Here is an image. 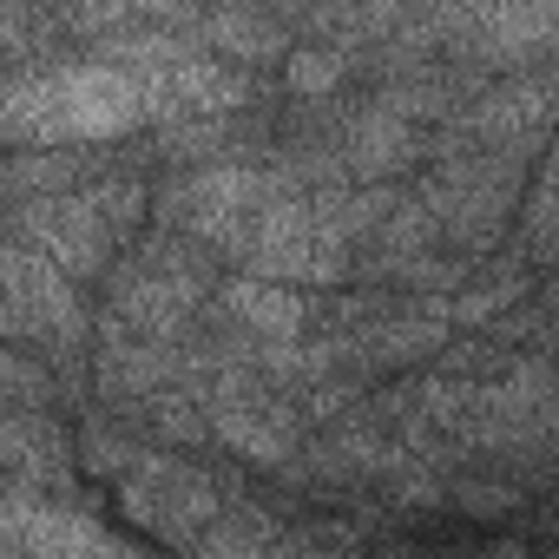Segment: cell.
Here are the masks:
<instances>
[{
	"instance_id": "8fae6325",
	"label": "cell",
	"mask_w": 559,
	"mask_h": 559,
	"mask_svg": "<svg viewBox=\"0 0 559 559\" xmlns=\"http://www.w3.org/2000/svg\"><path fill=\"white\" fill-rule=\"evenodd\" d=\"M336 158H343V171L362 178V185L402 178V171L421 158V119L376 93L369 106H356V112L336 126Z\"/></svg>"
},
{
	"instance_id": "ba28073f",
	"label": "cell",
	"mask_w": 559,
	"mask_h": 559,
	"mask_svg": "<svg viewBox=\"0 0 559 559\" xmlns=\"http://www.w3.org/2000/svg\"><path fill=\"white\" fill-rule=\"evenodd\" d=\"M552 119H559V86H552L546 73H520V80H500V86L474 93V99L448 119L441 152L480 145V152L533 158V152H539V139L552 132Z\"/></svg>"
},
{
	"instance_id": "2e32d148",
	"label": "cell",
	"mask_w": 559,
	"mask_h": 559,
	"mask_svg": "<svg viewBox=\"0 0 559 559\" xmlns=\"http://www.w3.org/2000/svg\"><path fill=\"white\" fill-rule=\"evenodd\" d=\"M362 60L349 53V47H330V40H310V47H290V60H284V80H290V93L297 99H330L349 73H356Z\"/></svg>"
},
{
	"instance_id": "277c9868",
	"label": "cell",
	"mask_w": 559,
	"mask_h": 559,
	"mask_svg": "<svg viewBox=\"0 0 559 559\" xmlns=\"http://www.w3.org/2000/svg\"><path fill=\"white\" fill-rule=\"evenodd\" d=\"M112 323L139 330V336H185V323L204 310L211 297V250L191 243L185 230H158L145 243H132L112 263Z\"/></svg>"
},
{
	"instance_id": "9a60e30c",
	"label": "cell",
	"mask_w": 559,
	"mask_h": 559,
	"mask_svg": "<svg viewBox=\"0 0 559 559\" xmlns=\"http://www.w3.org/2000/svg\"><path fill=\"white\" fill-rule=\"evenodd\" d=\"M520 297H526V263H487L480 276H467V284L448 297V317L454 323H493Z\"/></svg>"
},
{
	"instance_id": "8992f818",
	"label": "cell",
	"mask_w": 559,
	"mask_h": 559,
	"mask_svg": "<svg viewBox=\"0 0 559 559\" xmlns=\"http://www.w3.org/2000/svg\"><path fill=\"white\" fill-rule=\"evenodd\" d=\"M80 276L60 270L47 250L8 237L0 250V323H8V343L21 349H73L86 336V304H80Z\"/></svg>"
},
{
	"instance_id": "5bb4252c",
	"label": "cell",
	"mask_w": 559,
	"mask_h": 559,
	"mask_svg": "<svg viewBox=\"0 0 559 559\" xmlns=\"http://www.w3.org/2000/svg\"><path fill=\"white\" fill-rule=\"evenodd\" d=\"M0 467H8V480H27V487H60V474H67V435L53 428V415L14 402L8 421H0Z\"/></svg>"
},
{
	"instance_id": "52a82bcc",
	"label": "cell",
	"mask_w": 559,
	"mask_h": 559,
	"mask_svg": "<svg viewBox=\"0 0 559 559\" xmlns=\"http://www.w3.org/2000/svg\"><path fill=\"white\" fill-rule=\"evenodd\" d=\"M204 415H211V435L257 461V467H276V461H290L297 454V402L284 395V382H270L263 369H243V362H224L217 382L204 389Z\"/></svg>"
},
{
	"instance_id": "30bf717a",
	"label": "cell",
	"mask_w": 559,
	"mask_h": 559,
	"mask_svg": "<svg viewBox=\"0 0 559 559\" xmlns=\"http://www.w3.org/2000/svg\"><path fill=\"white\" fill-rule=\"evenodd\" d=\"M0 546L27 559H60V552H112L119 539L80 507H53V487L8 480V493H0Z\"/></svg>"
},
{
	"instance_id": "5b68a950",
	"label": "cell",
	"mask_w": 559,
	"mask_h": 559,
	"mask_svg": "<svg viewBox=\"0 0 559 559\" xmlns=\"http://www.w3.org/2000/svg\"><path fill=\"white\" fill-rule=\"evenodd\" d=\"M520 185H526V158L461 145V152H441V165H435V178L421 185V198L435 204L448 243H461L467 257H480V250L513 224Z\"/></svg>"
},
{
	"instance_id": "7c38bea8",
	"label": "cell",
	"mask_w": 559,
	"mask_h": 559,
	"mask_svg": "<svg viewBox=\"0 0 559 559\" xmlns=\"http://www.w3.org/2000/svg\"><path fill=\"white\" fill-rule=\"evenodd\" d=\"M185 34H198L211 53L237 60V67H276L290 60V21L263 8V0H198Z\"/></svg>"
},
{
	"instance_id": "e0dca14e",
	"label": "cell",
	"mask_w": 559,
	"mask_h": 559,
	"mask_svg": "<svg viewBox=\"0 0 559 559\" xmlns=\"http://www.w3.org/2000/svg\"><path fill=\"white\" fill-rule=\"evenodd\" d=\"M526 250H533V257H559V152H552V165H546L539 198L526 204Z\"/></svg>"
},
{
	"instance_id": "7a4b0ae2",
	"label": "cell",
	"mask_w": 559,
	"mask_h": 559,
	"mask_svg": "<svg viewBox=\"0 0 559 559\" xmlns=\"http://www.w3.org/2000/svg\"><path fill=\"white\" fill-rule=\"evenodd\" d=\"M145 211H152V198H145L139 178H126V171L106 178V171H99V178H73L67 191L21 198L8 237L47 250L60 270H73L80 284H86V276H106V270L126 257V243L139 237Z\"/></svg>"
},
{
	"instance_id": "6da1fadb",
	"label": "cell",
	"mask_w": 559,
	"mask_h": 559,
	"mask_svg": "<svg viewBox=\"0 0 559 559\" xmlns=\"http://www.w3.org/2000/svg\"><path fill=\"white\" fill-rule=\"evenodd\" d=\"M152 112V93L132 67H119L112 53H53V60H34V67H14L8 73V145L27 152V145H112L126 132H139Z\"/></svg>"
},
{
	"instance_id": "4fadbf2b",
	"label": "cell",
	"mask_w": 559,
	"mask_h": 559,
	"mask_svg": "<svg viewBox=\"0 0 559 559\" xmlns=\"http://www.w3.org/2000/svg\"><path fill=\"white\" fill-rule=\"evenodd\" d=\"M297 290H304V284L237 270L230 284H224V317H230L250 343H297V336L310 330V304H304Z\"/></svg>"
},
{
	"instance_id": "9c48e42d",
	"label": "cell",
	"mask_w": 559,
	"mask_h": 559,
	"mask_svg": "<svg viewBox=\"0 0 559 559\" xmlns=\"http://www.w3.org/2000/svg\"><path fill=\"white\" fill-rule=\"evenodd\" d=\"M119 500H126L132 520H145V526H158L165 539H185V546H198L217 520V487L204 474H191L185 461L152 454V448L119 474Z\"/></svg>"
},
{
	"instance_id": "3957f363",
	"label": "cell",
	"mask_w": 559,
	"mask_h": 559,
	"mask_svg": "<svg viewBox=\"0 0 559 559\" xmlns=\"http://www.w3.org/2000/svg\"><path fill=\"white\" fill-rule=\"evenodd\" d=\"M290 185H304L290 165H237V158H204L185 165L165 191H158V224L185 230L191 243H204L211 257H237L250 224L284 198Z\"/></svg>"
}]
</instances>
